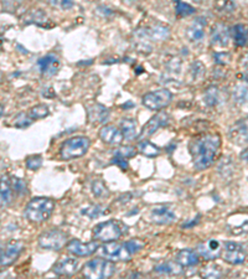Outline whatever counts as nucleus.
I'll use <instances>...</instances> for the list:
<instances>
[{"instance_id": "obj_22", "label": "nucleus", "mask_w": 248, "mask_h": 279, "mask_svg": "<svg viewBox=\"0 0 248 279\" xmlns=\"http://www.w3.org/2000/svg\"><path fill=\"white\" fill-rule=\"evenodd\" d=\"M120 131L123 132L124 139L131 142V140H134L135 138L139 137L138 134V123L137 120L132 119V118H124V119L120 120Z\"/></svg>"}, {"instance_id": "obj_3", "label": "nucleus", "mask_w": 248, "mask_h": 279, "mask_svg": "<svg viewBox=\"0 0 248 279\" xmlns=\"http://www.w3.org/2000/svg\"><path fill=\"white\" fill-rule=\"evenodd\" d=\"M115 273V264L113 262L103 258H96L87 262L82 269V274L88 279H106L111 278Z\"/></svg>"}, {"instance_id": "obj_11", "label": "nucleus", "mask_w": 248, "mask_h": 279, "mask_svg": "<svg viewBox=\"0 0 248 279\" xmlns=\"http://www.w3.org/2000/svg\"><path fill=\"white\" fill-rule=\"evenodd\" d=\"M98 243L97 242H83L78 241V239H71L69 243L66 244V250L70 253L75 256H80V257H87V256H91L96 251L98 250Z\"/></svg>"}, {"instance_id": "obj_33", "label": "nucleus", "mask_w": 248, "mask_h": 279, "mask_svg": "<svg viewBox=\"0 0 248 279\" xmlns=\"http://www.w3.org/2000/svg\"><path fill=\"white\" fill-rule=\"evenodd\" d=\"M224 272L216 264H208V266L204 267L201 270V275L205 278H221Z\"/></svg>"}, {"instance_id": "obj_32", "label": "nucleus", "mask_w": 248, "mask_h": 279, "mask_svg": "<svg viewBox=\"0 0 248 279\" xmlns=\"http://www.w3.org/2000/svg\"><path fill=\"white\" fill-rule=\"evenodd\" d=\"M173 2L174 5H175V13L177 14V16L185 18V16H190L195 14V8L189 5L188 3L181 2V0H173Z\"/></svg>"}, {"instance_id": "obj_39", "label": "nucleus", "mask_w": 248, "mask_h": 279, "mask_svg": "<svg viewBox=\"0 0 248 279\" xmlns=\"http://www.w3.org/2000/svg\"><path fill=\"white\" fill-rule=\"evenodd\" d=\"M42 165V158L40 155H33L26 159V166L30 170H38Z\"/></svg>"}, {"instance_id": "obj_36", "label": "nucleus", "mask_w": 248, "mask_h": 279, "mask_svg": "<svg viewBox=\"0 0 248 279\" xmlns=\"http://www.w3.org/2000/svg\"><path fill=\"white\" fill-rule=\"evenodd\" d=\"M137 154V149L134 146H119L117 150L114 151V157H119V158H124V159H128V158L134 157Z\"/></svg>"}, {"instance_id": "obj_2", "label": "nucleus", "mask_w": 248, "mask_h": 279, "mask_svg": "<svg viewBox=\"0 0 248 279\" xmlns=\"http://www.w3.org/2000/svg\"><path fill=\"white\" fill-rule=\"evenodd\" d=\"M55 210V201L49 197H35L27 204L25 208V217L31 222H40L46 221L52 215Z\"/></svg>"}, {"instance_id": "obj_35", "label": "nucleus", "mask_w": 248, "mask_h": 279, "mask_svg": "<svg viewBox=\"0 0 248 279\" xmlns=\"http://www.w3.org/2000/svg\"><path fill=\"white\" fill-rule=\"evenodd\" d=\"M9 182L11 185V189H13V191H15V193L20 194H26V184H25V181L20 177H15V176H11V179H9Z\"/></svg>"}, {"instance_id": "obj_8", "label": "nucleus", "mask_w": 248, "mask_h": 279, "mask_svg": "<svg viewBox=\"0 0 248 279\" xmlns=\"http://www.w3.org/2000/svg\"><path fill=\"white\" fill-rule=\"evenodd\" d=\"M101 252L106 258L112 259V261H129L132 257L131 251L126 246V243L120 244L117 242H106L101 247Z\"/></svg>"}, {"instance_id": "obj_43", "label": "nucleus", "mask_w": 248, "mask_h": 279, "mask_svg": "<svg viewBox=\"0 0 248 279\" xmlns=\"http://www.w3.org/2000/svg\"><path fill=\"white\" fill-rule=\"evenodd\" d=\"M104 211L102 210V207L101 206H91V207H87L86 210L82 211L83 215H87L89 217V219H95V217L100 216L101 213H103Z\"/></svg>"}, {"instance_id": "obj_12", "label": "nucleus", "mask_w": 248, "mask_h": 279, "mask_svg": "<svg viewBox=\"0 0 248 279\" xmlns=\"http://www.w3.org/2000/svg\"><path fill=\"white\" fill-rule=\"evenodd\" d=\"M22 248H24V243L21 241L9 242L7 247H5V250L2 251V259H0L2 267H8L13 264L20 256Z\"/></svg>"}, {"instance_id": "obj_19", "label": "nucleus", "mask_w": 248, "mask_h": 279, "mask_svg": "<svg viewBox=\"0 0 248 279\" xmlns=\"http://www.w3.org/2000/svg\"><path fill=\"white\" fill-rule=\"evenodd\" d=\"M109 111L102 104L95 103L92 106L87 107V117H88L89 123L100 124L104 123L108 119Z\"/></svg>"}, {"instance_id": "obj_17", "label": "nucleus", "mask_w": 248, "mask_h": 279, "mask_svg": "<svg viewBox=\"0 0 248 279\" xmlns=\"http://www.w3.org/2000/svg\"><path fill=\"white\" fill-rule=\"evenodd\" d=\"M100 138L103 143L111 145L120 144L124 139L123 132L114 126H104L100 131Z\"/></svg>"}, {"instance_id": "obj_29", "label": "nucleus", "mask_w": 248, "mask_h": 279, "mask_svg": "<svg viewBox=\"0 0 248 279\" xmlns=\"http://www.w3.org/2000/svg\"><path fill=\"white\" fill-rule=\"evenodd\" d=\"M138 150L140 151L143 155L149 158L158 157L160 154V149L157 145H154L153 143H150L149 140H140L139 144H138Z\"/></svg>"}, {"instance_id": "obj_16", "label": "nucleus", "mask_w": 248, "mask_h": 279, "mask_svg": "<svg viewBox=\"0 0 248 279\" xmlns=\"http://www.w3.org/2000/svg\"><path fill=\"white\" fill-rule=\"evenodd\" d=\"M211 42L215 46H227L228 42H230V29H228L227 25L221 24V22L215 24L212 31H211Z\"/></svg>"}, {"instance_id": "obj_21", "label": "nucleus", "mask_w": 248, "mask_h": 279, "mask_svg": "<svg viewBox=\"0 0 248 279\" xmlns=\"http://www.w3.org/2000/svg\"><path fill=\"white\" fill-rule=\"evenodd\" d=\"M231 138L239 144H248V119L241 120L231 131Z\"/></svg>"}, {"instance_id": "obj_37", "label": "nucleus", "mask_w": 248, "mask_h": 279, "mask_svg": "<svg viewBox=\"0 0 248 279\" xmlns=\"http://www.w3.org/2000/svg\"><path fill=\"white\" fill-rule=\"evenodd\" d=\"M92 193L98 197L108 196V190H107L106 186H104L103 182L100 181V180H97V181H95L92 184Z\"/></svg>"}, {"instance_id": "obj_24", "label": "nucleus", "mask_w": 248, "mask_h": 279, "mask_svg": "<svg viewBox=\"0 0 248 279\" xmlns=\"http://www.w3.org/2000/svg\"><path fill=\"white\" fill-rule=\"evenodd\" d=\"M176 261L182 267H194L199 263V257L193 250H182L177 253Z\"/></svg>"}, {"instance_id": "obj_9", "label": "nucleus", "mask_w": 248, "mask_h": 279, "mask_svg": "<svg viewBox=\"0 0 248 279\" xmlns=\"http://www.w3.org/2000/svg\"><path fill=\"white\" fill-rule=\"evenodd\" d=\"M221 256L230 264H242L246 259V252L243 247L236 242H226L224 244Z\"/></svg>"}, {"instance_id": "obj_5", "label": "nucleus", "mask_w": 248, "mask_h": 279, "mask_svg": "<svg viewBox=\"0 0 248 279\" xmlns=\"http://www.w3.org/2000/svg\"><path fill=\"white\" fill-rule=\"evenodd\" d=\"M122 236V228H120L118 222L109 220L98 224L93 230V238L101 242H112L117 241Z\"/></svg>"}, {"instance_id": "obj_1", "label": "nucleus", "mask_w": 248, "mask_h": 279, "mask_svg": "<svg viewBox=\"0 0 248 279\" xmlns=\"http://www.w3.org/2000/svg\"><path fill=\"white\" fill-rule=\"evenodd\" d=\"M220 145L221 140L219 134H201L191 139L189 150L193 157L194 166L197 170H205L213 164Z\"/></svg>"}, {"instance_id": "obj_13", "label": "nucleus", "mask_w": 248, "mask_h": 279, "mask_svg": "<svg viewBox=\"0 0 248 279\" xmlns=\"http://www.w3.org/2000/svg\"><path fill=\"white\" fill-rule=\"evenodd\" d=\"M197 252L201 257L208 261H213V259L219 258L222 253L221 243L217 239H207V241L202 242L197 246Z\"/></svg>"}, {"instance_id": "obj_4", "label": "nucleus", "mask_w": 248, "mask_h": 279, "mask_svg": "<svg viewBox=\"0 0 248 279\" xmlns=\"http://www.w3.org/2000/svg\"><path fill=\"white\" fill-rule=\"evenodd\" d=\"M89 139L87 137H72L65 140L61 144L60 155L64 160H72L76 158L83 157L89 149Z\"/></svg>"}, {"instance_id": "obj_26", "label": "nucleus", "mask_w": 248, "mask_h": 279, "mask_svg": "<svg viewBox=\"0 0 248 279\" xmlns=\"http://www.w3.org/2000/svg\"><path fill=\"white\" fill-rule=\"evenodd\" d=\"M220 102H221V91L217 87H208L204 93V103L212 108Z\"/></svg>"}, {"instance_id": "obj_20", "label": "nucleus", "mask_w": 248, "mask_h": 279, "mask_svg": "<svg viewBox=\"0 0 248 279\" xmlns=\"http://www.w3.org/2000/svg\"><path fill=\"white\" fill-rule=\"evenodd\" d=\"M205 26H206V20L202 18H197L190 26L188 27L186 35L189 40L193 42H199L204 39L205 36Z\"/></svg>"}, {"instance_id": "obj_25", "label": "nucleus", "mask_w": 248, "mask_h": 279, "mask_svg": "<svg viewBox=\"0 0 248 279\" xmlns=\"http://www.w3.org/2000/svg\"><path fill=\"white\" fill-rule=\"evenodd\" d=\"M232 98L236 103L243 104L248 101V84L239 82L232 88Z\"/></svg>"}, {"instance_id": "obj_34", "label": "nucleus", "mask_w": 248, "mask_h": 279, "mask_svg": "<svg viewBox=\"0 0 248 279\" xmlns=\"http://www.w3.org/2000/svg\"><path fill=\"white\" fill-rule=\"evenodd\" d=\"M50 114L49 107L45 106V104H38V106L33 107L30 109V117L33 119H41V118L47 117Z\"/></svg>"}, {"instance_id": "obj_23", "label": "nucleus", "mask_w": 248, "mask_h": 279, "mask_svg": "<svg viewBox=\"0 0 248 279\" xmlns=\"http://www.w3.org/2000/svg\"><path fill=\"white\" fill-rule=\"evenodd\" d=\"M145 35L148 36L150 40H153L155 42L164 41L169 38V35H170V30H169L168 26L158 24V25H154V26H151L150 29L146 30Z\"/></svg>"}, {"instance_id": "obj_7", "label": "nucleus", "mask_w": 248, "mask_h": 279, "mask_svg": "<svg viewBox=\"0 0 248 279\" xmlns=\"http://www.w3.org/2000/svg\"><path fill=\"white\" fill-rule=\"evenodd\" d=\"M66 241L67 235L58 228H52V230L46 231V232L41 233L40 237H39L40 247L50 251H60L66 244Z\"/></svg>"}, {"instance_id": "obj_30", "label": "nucleus", "mask_w": 248, "mask_h": 279, "mask_svg": "<svg viewBox=\"0 0 248 279\" xmlns=\"http://www.w3.org/2000/svg\"><path fill=\"white\" fill-rule=\"evenodd\" d=\"M232 34H233V40H235V44L239 47H243L244 45H246L247 36H248L246 27L241 24L236 25V26L232 29Z\"/></svg>"}, {"instance_id": "obj_10", "label": "nucleus", "mask_w": 248, "mask_h": 279, "mask_svg": "<svg viewBox=\"0 0 248 279\" xmlns=\"http://www.w3.org/2000/svg\"><path fill=\"white\" fill-rule=\"evenodd\" d=\"M169 124V115L166 113H159L157 115H154L153 118L149 119V122L143 127V129L140 131L139 137L138 139L144 140L150 135H153L160 127H166Z\"/></svg>"}, {"instance_id": "obj_41", "label": "nucleus", "mask_w": 248, "mask_h": 279, "mask_svg": "<svg viewBox=\"0 0 248 279\" xmlns=\"http://www.w3.org/2000/svg\"><path fill=\"white\" fill-rule=\"evenodd\" d=\"M50 3L56 8H60L61 10H69L73 7L72 0H50Z\"/></svg>"}, {"instance_id": "obj_45", "label": "nucleus", "mask_w": 248, "mask_h": 279, "mask_svg": "<svg viewBox=\"0 0 248 279\" xmlns=\"http://www.w3.org/2000/svg\"><path fill=\"white\" fill-rule=\"evenodd\" d=\"M113 163L115 165L119 166L120 169H123V170H127V169H128V163H127V160L124 159V158L114 157L113 158Z\"/></svg>"}, {"instance_id": "obj_40", "label": "nucleus", "mask_w": 248, "mask_h": 279, "mask_svg": "<svg viewBox=\"0 0 248 279\" xmlns=\"http://www.w3.org/2000/svg\"><path fill=\"white\" fill-rule=\"evenodd\" d=\"M215 7L219 10L228 11V13H232L235 10V4L231 0H216Z\"/></svg>"}, {"instance_id": "obj_27", "label": "nucleus", "mask_w": 248, "mask_h": 279, "mask_svg": "<svg viewBox=\"0 0 248 279\" xmlns=\"http://www.w3.org/2000/svg\"><path fill=\"white\" fill-rule=\"evenodd\" d=\"M181 267V264L179 266L175 262H165V263L155 267L154 270L160 274H180V273H182Z\"/></svg>"}, {"instance_id": "obj_15", "label": "nucleus", "mask_w": 248, "mask_h": 279, "mask_svg": "<svg viewBox=\"0 0 248 279\" xmlns=\"http://www.w3.org/2000/svg\"><path fill=\"white\" fill-rule=\"evenodd\" d=\"M151 221L158 225H169L176 220L175 213L168 206H155L150 211Z\"/></svg>"}, {"instance_id": "obj_18", "label": "nucleus", "mask_w": 248, "mask_h": 279, "mask_svg": "<svg viewBox=\"0 0 248 279\" xmlns=\"http://www.w3.org/2000/svg\"><path fill=\"white\" fill-rule=\"evenodd\" d=\"M39 69L45 76H55L60 70V61L57 56L49 53L39 60Z\"/></svg>"}, {"instance_id": "obj_31", "label": "nucleus", "mask_w": 248, "mask_h": 279, "mask_svg": "<svg viewBox=\"0 0 248 279\" xmlns=\"http://www.w3.org/2000/svg\"><path fill=\"white\" fill-rule=\"evenodd\" d=\"M205 72H206L205 65L200 61H195L191 64L189 76H190L191 81H200L205 76Z\"/></svg>"}, {"instance_id": "obj_14", "label": "nucleus", "mask_w": 248, "mask_h": 279, "mask_svg": "<svg viewBox=\"0 0 248 279\" xmlns=\"http://www.w3.org/2000/svg\"><path fill=\"white\" fill-rule=\"evenodd\" d=\"M80 267V262L76 258L72 257H64L60 261H57L53 266V273L57 275H65V277H70L73 275L78 270Z\"/></svg>"}, {"instance_id": "obj_6", "label": "nucleus", "mask_w": 248, "mask_h": 279, "mask_svg": "<svg viewBox=\"0 0 248 279\" xmlns=\"http://www.w3.org/2000/svg\"><path fill=\"white\" fill-rule=\"evenodd\" d=\"M173 100V93L166 88L157 89L154 92H149L143 97V104L151 111H160L165 108Z\"/></svg>"}, {"instance_id": "obj_42", "label": "nucleus", "mask_w": 248, "mask_h": 279, "mask_svg": "<svg viewBox=\"0 0 248 279\" xmlns=\"http://www.w3.org/2000/svg\"><path fill=\"white\" fill-rule=\"evenodd\" d=\"M126 246L128 247V250L131 251V253L133 255V253L139 252V251L144 247V243H143V242H140L139 239H132V241L127 242Z\"/></svg>"}, {"instance_id": "obj_44", "label": "nucleus", "mask_w": 248, "mask_h": 279, "mask_svg": "<svg viewBox=\"0 0 248 279\" xmlns=\"http://www.w3.org/2000/svg\"><path fill=\"white\" fill-rule=\"evenodd\" d=\"M215 62L217 65H227L230 62V53L227 52H216L215 55Z\"/></svg>"}, {"instance_id": "obj_47", "label": "nucleus", "mask_w": 248, "mask_h": 279, "mask_svg": "<svg viewBox=\"0 0 248 279\" xmlns=\"http://www.w3.org/2000/svg\"><path fill=\"white\" fill-rule=\"evenodd\" d=\"M239 158H241V159L243 160V162L248 163V148H247V149H244V150L242 151L241 154H239Z\"/></svg>"}, {"instance_id": "obj_28", "label": "nucleus", "mask_w": 248, "mask_h": 279, "mask_svg": "<svg viewBox=\"0 0 248 279\" xmlns=\"http://www.w3.org/2000/svg\"><path fill=\"white\" fill-rule=\"evenodd\" d=\"M13 189L9 182V179L3 176L2 179V189H0V196H2V207L8 206L11 202V197H13Z\"/></svg>"}, {"instance_id": "obj_46", "label": "nucleus", "mask_w": 248, "mask_h": 279, "mask_svg": "<svg viewBox=\"0 0 248 279\" xmlns=\"http://www.w3.org/2000/svg\"><path fill=\"white\" fill-rule=\"evenodd\" d=\"M239 67H241L242 71L248 73V52L244 53L241 57V61H239Z\"/></svg>"}, {"instance_id": "obj_38", "label": "nucleus", "mask_w": 248, "mask_h": 279, "mask_svg": "<svg viewBox=\"0 0 248 279\" xmlns=\"http://www.w3.org/2000/svg\"><path fill=\"white\" fill-rule=\"evenodd\" d=\"M31 123H33V118L27 117V114L25 113H20L16 115L15 122H14L15 127H18V128H26Z\"/></svg>"}]
</instances>
